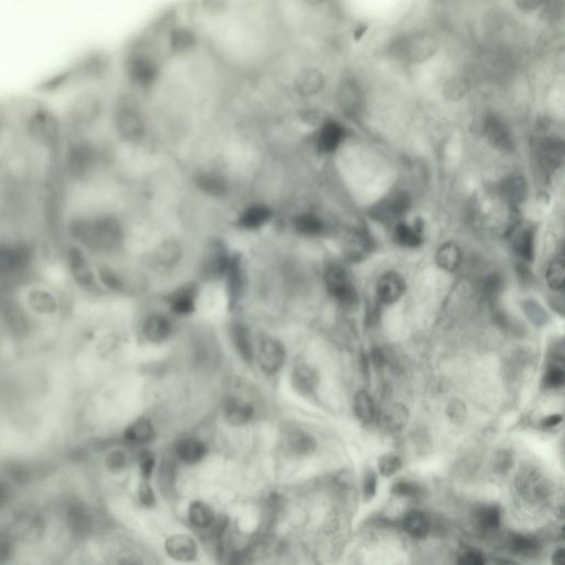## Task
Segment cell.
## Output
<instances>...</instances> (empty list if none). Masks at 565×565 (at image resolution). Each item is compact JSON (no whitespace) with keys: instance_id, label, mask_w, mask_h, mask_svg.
I'll return each mask as SVG.
<instances>
[{"instance_id":"6da1fadb","label":"cell","mask_w":565,"mask_h":565,"mask_svg":"<svg viewBox=\"0 0 565 565\" xmlns=\"http://www.w3.org/2000/svg\"><path fill=\"white\" fill-rule=\"evenodd\" d=\"M440 49L438 37L429 30L403 31L391 37L382 48V54L390 61L413 67L427 62Z\"/></svg>"},{"instance_id":"7a4b0ae2","label":"cell","mask_w":565,"mask_h":565,"mask_svg":"<svg viewBox=\"0 0 565 565\" xmlns=\"http://www.w3.org/2000/svg\"><path fill=\"white\" fill-rule=\"evenodd\" d=\"M336 86L335 97L342 113L347 116H359L364 106V93L360 82L351 73H344Z\"/></svg>"},{"instance_id":"3957f363","label":"cell","mask_w":565,"mask_h":565,"mask_svg":"<svg viewBox=\"0 0 565 565\" xmlns=\"http://www.w3.org/2000/svg\"><path fill=\"white\" fill-rule=\"evenodd\" d=\"M114 126L121 138L136 141L144 134V122L137 108L130 103H121L114 112Z\"/></svg>"},{"instance_id":"277c9868","label":"cell","mask_w":565,"mask_h":565,"mask_svg":"<svg viewBox=\"0 0 565 565\" xmlns=\"http://www.w3.org/2000/svg\"><path fill=\"white\" fill-rule=\"evenodd\" d=\"M325 282L330 295L344 306L355 305L357 291L341 266L331 265L325 273Z\"/></svg>"},{"instance_id":"5b68a950","label":"cell","mask_w":565,"mask_h":565,"mask_svg":"<svg viewBox=\"0 0 565 565\" xmlns=\"http://www.w3.org/2000/svg\"><path fill=\"white\" fill-rule=\"evenodd\" d=\"M484 133L493 147L504 153H511L515 148L513 134L510 133L507 125L496 115H488L484 122Z\"/></svg>"},{"instance_id":"8992f818","label":"cell","mask_w":565,"mask_h":565,"mask_svg":"<svg viewBox=\"0 0 565 565\" xmlns=\"http://www.w3.org/2000/svg\"><path fill=\"white\" fill-rule=\"evenodd\" d=\"M410 198L405 192H395L380 203L372 210V216L379 221H393L404 216L410 209Z\"/></svg>"},{"instance_id":"52a82bcc","label":"cell","mask_w":565,"mask_h":565,"mask_svg":"<svg viewBox=\"0 0 565 565\" xmlns=\"http://www.w3.org/2000/svg\"><path fill=\"white\" fill-rule=\"evenodd\" d=\"M286 353L280 341L267 338L262 341L258 353L260 368L266 373H275L282 368L285 361Z\"/></svg>"},{"instance_id":"ba28073f","label":"cell","mask_w":565,"mask_h":565,"mask_svg":"<svg viewBox=\"0 0 565 565\" xmlns=\"http://www.w3.org/2000/svg\"><path fill=\"white\" fill-rule=\"evenodd\" d=\"M405 289L407 285L404 278L396 271H388L380 277L378 282V296L383 304L390 305L401 298L402 295L404 294Z\"/></svg>"},{"instance_id":"9c48e42d","label":"cell","mask_w":565,"mask_h":565,"mask_svg":"<svg viewBox=\"0 0 565 565\" xmlns=\"http://www.w3.org/2000/svg\"><path fill=\"white\" fill-rule=\"evenodd\" d=\"M165 546L168 555L179 562H190L197 557V544L189 535H172L167 539Z\"/></svg>"},{"instance_id":"30bf717a","label":"cell","mask_w":565,"mask_h":565,"mask_svg":"<svg viewBox=\"0 0 565 565\" xmlns=\"http://www.w3.org/2000/svg\"><path fill=\"white\" fill-rule=\"evenodd\" d=\"M345 128L335 121H328L322 125L318 135V148L322 153H333L342 139L345 138Z\"/></svg>"},{"instance_id":"8fae6325","label":"cell","mask_w":565,"mask_h":565,"mask_svg":"<svg viewBox=\"0 0 565 565\" xmlns=\"http://www.w3.org/2000/svg\"><path fill=\"white\" fill-rule=\"evenodd\" d=\"M403 529L414 539H424L431 531V520L421 510H411L402 521Z\"/></svg>"},{"instance_id":"7c38bea8","label":"cell","mask_w":565,"mask_h":565,"mask_svg":"<svg viewBox=\"0 0 565 565\" xmlns=\"http://www.w3.org/2000/svg\"><path fill=\"white\" fill-rule=\"evenodd\" d=\"M291 382L295 390L302 395L313 393L318 384V376L316 371L307 364H298L295 367Z\"/></svg>"},{"instance_id":"4fadbf2b","label":"cell","mask_w":565,"mask_h":565,"mask_svg":"<svg viewBox=\"0 0 565 565\" xmlns=\"http://www.w3.org/2000/svg\"><path fill=\"white\" fill-rule=\"evenodd\" d=\"M225 418L236 427L249 423L254 415L252 405L242 400L233 399L227 402L225 407Z\"/></svg>"},{"instance_id":"5bb4252c","label":"cell","mask_w":565,"mask_h":565,"mask_svg":"<svg viewBox=\"0 0 565 565\" xmlns=\"http://www.w3.org/2000/svg\"><path fill=\"white\" fill-rule=\"evenodd\" d=\"M172 333V324L163 316L150 317L144 324V335L148 340L155 344L164 342Z\"/></svg>"},{"instance_id":"9a60e30c","label":"cell","mask_w":565,"mask_h":565,"mask_svg":"<svg viewBox=\"0 0 565 565\" xmlns=\"http://www.w3.org/2000/svg\"><path fill=\"white\" fill-rule=\"evenodd\" d=\"M526 181L521 176H511L502 183V194L511 205L524 203L526 197Z\"/></svg>"},{"instance_id":"2e32d148","label":"cell","mask_w":565,"mask_h":565,"mask_svg":"<svg viewBox=\"0 0 565 565\" xmlns=\"http://www.w3.org/2000/svg\"><path fill=\"white\" fill-rule=\"evenodd\" d=\"M207 449L203 442L196 438H185L178 444L177 455L179 460L186 464H196L205 458Z\"/></svg>"},{"instance_id":"e0dca14e","label":"cell","mask_w":565,"mask_h":565,"mask_svg":"<svg viewBox=\"0 0 565 565\" xmlns=\"http://www.w3.org/2000/svg\"><path fill=\"white\" fill-rule=\"evenodd\" d=\"M409 410L401 403H394L385 410L383 414V424L390 432H400L407 427L409 422Z\"/></svg>"},{"instance_id":"ac0fdd59","label":"cell","mask_w":565,"mask_h":565,"mask_svg":"<svg viewBox=\"0 0 565 565\" xmlns=\"http://www.w3.org/2000/svg\"><path fill=\"white\" fill-rule=\"evenodd\" d=\"M436 264L442 269L453 271L460 263V249L454 242H446L438 247L435 255Z\"/></svg>"},{"instance_id":"d6986e66","label":"cell","mask_w":565,"mask_h":565,"mask_svg":"<svg viewBox=\"0 0 565 565\" xmlns=\"http://www.w3.org/2000/svg\"><path fill=\"white\" fill-rule=\"evenodd\" d=\"M353 410L356 416L362 424H371L376 416V407H374L372 396L364 390L358 391L353 399Z\"/></svg>"},{"instance_id":"ffe728a7","label":"cell","mask_w":565,"mask_h":565,"mask_svg":"<svg viewBox=\"0 0 565 565\" xmlns=\"http://www.w3.org/2000/svg\"><path fill=\"white\" fill-rule=\"evenodd\" d=\"M196 183L198 188L201 189V192L214 196V197H221L227 192V185L225 178L216 174L205 172L199 174L196 178Z\"/></svg>"},{"instance_id":"44dd1931","label":"cell","mask_w":565,"mask_h":565,"mask_svg":"<svg viewBox=\"0 0 565 565\" xmlns=\"http://www.w3.org/2000/svg\"><path fill=\"white\" fill-rule=\"evenodd\" d=\"M394 238L396 243L405 247H418L423 243L422 227L415 225L411 227L407 223H398L394 229Z\"/></svg>"},{"instance_id":"7402d4cb","label":"cell","mask_w":565,"mask_h":565,"mask_svg":"<svg viewBox=\"0 0 565 565\" xmlns=\"http://www.w3.org/2000/svg\"><path fill=\"white\" fill-rule=\"evenodd\" d=\"M154 436L155 430L153 424L147 418H139L126 431V438L134 444L148 443L153 440Z\"/></svg>"},{"instance_id":"603a6c76","label":"cell","mask_w":565,"mask_h":565,"mask_svg":"<svg viewBox=\"0 0 565 565\" xmlns=\"http://www.w3.org/2000/svg\"><path fill=\"white\" fill-rule=\"evenodd\" d=\"M189 520L198 529H208L214 522V513L203 502H194L189 507Z\"/></svg>"},{"instance_id":"cb8c5ba5","label":"cell","mask_w":565,"mask_h":565,"mask_svg":"<svg viewBox=\"0 0 565 565\" xmlns=\"http://www.w3.org/2000/svg\"><path fill=\"white\" fill-rule=\"evenodd\" d=\"M194 296H196V289L194 286L189 285L186 287L176 291L172 296V311L179 315H187L192 313L194 309Z\"/></svg>"},{"instance_id":"d4e9b609","label":"cell","mask_w":565,"mask_h":565,"mask_svg":"<svg viewBox=\"0 0 565 565\" xmlns=\"http://www.w3.org/2000/svg\"><path fill=\"white\" fill-rule=\"evenodd\" d=\"M469 91V81L463 75H454L444 83L443 95L451 102H458L467 95Z\"/></svg>"},{"instance_id":"484cf974","label":"cell","mask_w":565,"mask_h":565,"mask_svg":"<svg viewBox=\"0 0 565 565\" xmlns=\"http://www.w3.org/2000/svg\"><path fill=\"white\" fill-rule=\"evenodd\" d=\"M502 513L498 506H484L480 508L475 513V521L477 526L484 531H491L498 528L500 524Z\"/></svg>"},{"instance_id":"4316f807","label":"cell","mask_w":565,"mask_h":565,"mask_svg":"<svg viewBox=\"0 0 565 565\" xmlns=\"http://www.w3.org/2000/svg\"><path fill=\"white\" fill-rule=\"evenodd\" d=\"M271 210L267 207L253 205L242 214L240 223L247 229H256L265 225L271 219Z\"/></svg>"},{"instance_id":"83f0119b","label":"cell","mask_w":565,"mask_h":565,"mask_svg":"<svg viewBox=\"0 0 565 565\" xmlns=\"http://www.w3.org/2000/svg\"><path fill=\"white\" fill-rule=\"evenodd\" d=\"M233 341L236 344L238 353L247 363H251L254 358L252 342L249 338V331L243 326H236L233 328Z\"/></svg>"},{"instance_id":"f1b7e54d","label":"cell","mask_w":565,"mask_h":565,"mask_svg":"<svg viewBox=\"0 0 565 565\" xmlns=\"http://www.w3.org/2000/svg\"><path fill=\"white\" fill-rule=\"evenodd\" d=\"M546 280L550 289L562 291L565 285V265L563 258L552 260L546 271Z\"/></svg>"},{"instance_id":"f546056e","label":"cell","mask_w":565,"mask_h":565,"mask_svg":"<svg viewBox=\"0 0 565 565\" xmlns=\"http://www.w3.org/2000/svg\"><path fill=\"white\" fill-rule=\"evenodd\" d=\"M513 249L515 253L526 260H533V233L529 229L520 231L513 238Z\"/></svg>"},{"instance_id":"4dcf8cb0","label":"cell","mask_w":565,"mask_h":565,"mask_svg":"<svg viewBox=\"0 0 565 565\" xmlns=\"http://www.w3.org/2000/svg\"><path fill=\"white\" fill-rule=\"evenodd\" d=\"M541 155L546 164L555 165L562 161L563 143L559 139L546 138L541 141Z\"/></svg>"},{"instance_id":"1f68e13d","label":"cell","mask_w":565,"mask_h":565,"mask_svg":"<svg viewBox=\"0 0 565 565\" xmlns=\"http://www.w3.org/2000/svg\"><path fill=\"white\" fill-rule=\"evenodd\" d=\"M289 447L296 455H308L316 449V442L304 432H294L289 436Z\"/></svg>"},{"instance_id":"d6a6232c","label":"cell","mask_w":565,"mask_h":565,"mask_svg":"<svg viewBox=\"0 0 565 565\" xmlns=\"http://www.w3.org/2000/svg\"><path fill=\"white\" fill-rule=\"evenodd\" d=\"M510 548L515 553L530 557V555H535L539 552L540 543L537 542L533 537L515 535L510 540Z\"/></svg>"},{"instance_id":"836d02e7","label":"cell","mask_w":565,"mask_h":565,"mask_svg":"<svg viewBox=\"0 0 565 565\" xmlns=\"http://www.w3.org/2000/svg\"><path fill=\"white\" fill-rule=\"evenodd\" d=\"M295 227L297 230L306 236H316L322 232V221L313 214H302L295 220Z\"/></svg>"},{"instance_id":"e575fe53","label":"cell","mask_w":565,"mask_h":565,"mask_svg":"<svg viewBox=\"0 0 565 565\" xmlns=\"http://www.w3.org/2000/svg\"><path fill=\"white\" fill-rule=\"evenodd\" d=\"M380 474L384 477L393 476L402 469V460L394 454H385L378 462Z\"/></svg>"},{"instance_id":"d590c367","label":"cell","mask_w":565,"mask_h":565,"mask_svg":"<svg viewBox=\"0 0 565 565\" xmlns=\"http://www.w3.org/2000/svg\"><path fill=\"white\" fill-rule=\"evenodd\" d=\"M391 491L395 496L404 497V498H418L423 495L421 485H418L416 482H407V480L395 482Z\"/></svg>"},{"instance_id":"8d00e7d4","label":"cell","mask_w":565,"mask_h":565,"mask_svg":"<svg viewBox=\"0 0 565 565\" xmlns=\"http://www.w3.org/2000/svg\"><path fill=\"white\" fill-rule=\"evenodd\" d=\"M565 373L562 367L557 364H552L548 367V370L543 377V384L548 389H557L564 384Z\"/></svg>"},{"instance_id":"74e56055","label":"cell","mask_w":565,"mask_h":565,"mask_svg":"<svg viewBox=\"0 0 565 565\" xmlns=\"http://www.w3.org/2000/svg\"><path fill=\"white\" fill-rule=\"evenodd\" d=\"M378 475L373 469H367L363 475V499L364 502H371L377 493Z\"/></svg>"},{"instance_id":"f35d334b","label":"cell","mask_w":565,"mask_h":565,"mask_svg":"<svg viewBox=\"0 0 565 565\" xmlns=\"http://www.w3.org/2000/svg\"><path fill=\"white\" fill-rule=\"evenodd\" d=\"M524 308L528 318L537 326H542L548 322V315L546 311L541 307L540 304L533 300H528L524 302Z\"/></svg>"},{"instance_id":"ab89813d","label":"cell","mask_w":565,"mask_h":565,"mask_svg":"<svg viewBox=\"0 0 565 565\" xmlns=\"http://www.w3.org/2000/svg\"><path fill=\"white\" fill-rule=\"evenodd\" d=\"M158 260L161 263L172 266L181 258V249L174 242L164 243L158 249Z\"/></svg>"},{"instance_id":"60d3db41","label":"cell","mask_w":565,"mask_h":565,"mask_svg":"<svg viewBox=\"0 0 565 565\" xmlns=\"http://www.w3.org/2000/svg\"><path fill=\"white\" fill-rule=\"evenodd\" d=\"M447 415L451 418V421L456 424H462L465 422L467 416V410L464 402L458 399H453L447 405Z\"/></svg>"},{"instance_id":"b9f144b4","label":"cell","mask_w":565,"mask_h":565,"mask_svg":"<svg viewBox=\"0 0 565 565\" xmlns=\"http://www.w3.org/2000/svg\"><path fill=\"white\" fill-rule=\"evenodd\" d=\"M515 8L524 14H532L544 8L551 0H513Z\"/></svg>"},{"instance_id":"7bdbcfd3","label":"cell","mask_w":565,"mask_h":565,"mask_svg":"<svg viewBox=\"0 0 565 565\" xmlns=\"http://www.w3.org/2000/svg\"><path fill=\"white\" fill-rule=\"evenodd\" d=\"M521 488L524 493H530L532 496H539L542 495L543 484L540 482V477L532 476V474L526 475V480L520 484Z\"/></svg>"},{"instance_id":"ee69618b","label":"cell","mask_w":565,"mask_h":565,"mask_svg":"<svg viewBox=\"0 0 565 565\" xmlns=\"http://www.w3.org/2000/svg\"><path fill=\"white\" fill-rule=\"evenodd\" d=\"M139 466H141V474L146 480H150L153 475L154 467H155V458L150 452H143L139 456Z\"/></svg>"},{"instance_id":"f6af8a7d","label":"cell","mask_w":565,"mask_h":565,"mask_svg":"<svg viewBox=\"0 0 565 565\" xmlns=\"http://www.w3.org/2000/svg\"><path fill=\"white\" fill-rule=\"evenodd\" d=\"M458 563L463 565H482L486 562L485 557L476 550H467L458 557Z\"/></svg>"},{"instance_id":"bcb514c9","label":"cell","mask_w":565,"mask_h":565,"mask_svg":"<svg viewBox=\"0 0 565 565\" xmlns=\"http://www.w3.org/2000/svg\"><path fill=\"white\" fill-rule=\"evenodd\" d=\"M139 502L145 507H153L156 502L155 493L147 482H143L138 491Z\"/></svg>"},{"instance_id":"7dc6e473","label":"cell","mask_w":565,"mask_h":565,"mask_svg":"<svg viewBox=\"0 0 565 565\" xmlns=\"http://www.w3.org/2000/svg\"><path fill=\"white\" fill-rule=\"evenodd\" d=\"M511 464H513V455H511V453L508 452V451H502V452L497 454L496 460H495V469L498 473H506V471H509Z\"/></svg>"},{"instance_id":"c3c4849f","label":"cell","mask_w":565,"mask_h":565,"mask_svg":"<svg viewBox=\"0 0 565 565\" xmlns=\"http://www.w3.org/2000/svg\"><path fill=\"white\" fill-rule=\"evenodd\" d=\"M126 465V456L123 453L115 452L110 456V467L112 469H123Z\"/></svg>"},{"instance_id":"681fc988","label":"cell","mask_w":565,"mask_h":565,"mask_svg":"<svg viewBox=\"0 0 565 565\" xmlns=\"http://www.w3.org/2000/svg\"><path fill=\"white\" fill-rule=\"evenodd\" d=\"M563 418L561 414H552V415L548 416V418H544L542 422H541V425L544 429H552V427H557L561 422H562Z\"/></svg>"},{"instance_id":"f907efd6","label":"cell","mask_w":565,"mask_h":565,"mask_svg":"<svg viewBox=\"0 0 565 565\" xmlns=\"http://www.w3.org/2000/svg\"><path fill=\"white\" fill-rule=\"evenodd\" d=\"M371 360L376 368H382L385 362L384 356H383L382 351L380 349L372 350Z\"/></svg>"},{"instance_id":"816d5d0a","label":"cell","mask_w":565,"mask_h":565,"mask_svg":"<svg viewBox=\"0 0 565 565\" xmlns=\"http://www.w3.org/2000/svg\"><path fill=\"white\" fill-rule=\"evenodd\" d=\"M565 562L564 548H559L552 555V563L555 565H563Z\"/></svg>"},{"instance_id":"f5cc1de1","label":"cell","mask_w":565,"mask_h":565,"mask_svg":"<svg viewBox=\"0 0 565 565\" xmlns=\"http://www.w3.org/2000/svg\"><path fill=\"white\" fill-rule=\"evenodd\" d=\"M360 364H361V370H362L363 373H364V377L368 379L369 378V367H370V360H369V358L364 355V352H361L360 356Z\"/></svg>"},{"instance_id":"db71d44e","label":"cell","mask_w":565,"mask_h":565,"mask_svg":"<svg viewBox=\"0 0 565 565\" xmlns=\"http://www.w3.org/2000/svg\"><path fill=\"white\" fill-rule=\"evenodd\" d=\"M435 3H447L449 0H434Z\"/></svg>"}]
</instances>
